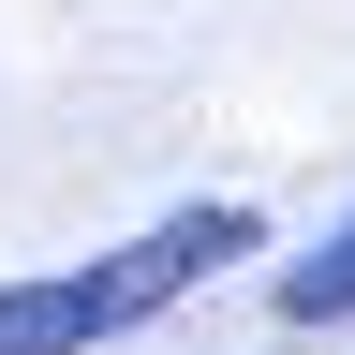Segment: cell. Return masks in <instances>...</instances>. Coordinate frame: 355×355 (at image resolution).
<instances>
[{
    "instance_id": "cell-1",
    "label": "cell",
    "mask_w": 355,
    "mask_h": 355,
    "mask_svg": "<svg viewBox=\"0 0 355 355\" xmlns=\"http://www.w3.org/2000/svg\"><path fill=\"white\" fill-rule=\"evenodd\" d=\"M237 252H266L252 207H163L148 237L89 252V266H44V282H0V355H104L133 326H163L178 296H207Z\"/></svg>"
},
{
    "instance_id": "cell-2",
    "label": "cell",
    "mask_w": 355,
    "mask_h": 355,
    "mask_svg": "<svg viewBox=\"0 0 355 355\" xmlns=\"http://www.w3.org/2000/svg\"><path fill=\"white\" fill-rule=\"evenodd\" d=\"M282 326H355V222H340L326 252L282 266Z\"/></svg>"
}]
</instances>
